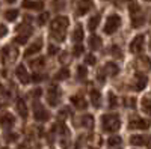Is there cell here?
<instances>
[{"label": "cell", "instance_id": "6da1fadb", "mask_svg": "<svg viewBox=\"0 0 151 149\" xmlns=\"http://www.w3.org/2000/svg\"><path fill=\"white\" fill-rule=\"evenodd\" d=\"M68 18L67 17H58L53 23H52V29H50V33H52V38L56 41H64L65 33H67V27H68Z\"/></svg>", "mask_w": 151, "mask_h": 149}, {"label": "cell", "instance_id": "7a4b0ae2", "mask_svg": "<svg viewBox=\"0 0 151 149\" xmlns=\"http://www.w3.org/2000/svg\"><path fill=\"white\" fill-rule=\"evenodd\" d=\"M119 125H121V122L116 115H106L101 119V127L107 133H115L119 128Z\"/></svg>", "mask_w": 151, "mask_h": 149}, {"label": "cell", "instance_id": "3957f363", "mask_svg": "<svg viewBox=\"0 0 151 149\" xmlns=\"http://www.w3.org/2000/svg\"><path fill=\"white\" fill-rule=\"evenodd\" d=\"M121 26V17L116 15V14H112L107 17L106 23H104V33L106 35H112V33H115Z\"/></svg>", "mask_w": 151, "mask_h": 149}, {"label": "cell", "instance_id": "277c9868", "mask_svg": "<svg viewBox=\"0 0 151 149\" xmlns=\"http://www.w3.org/2000/svg\"><path fill=\"white\" fill-rule=\"evenodd\" d=\"M129 9H130V14H132V24H133V27H139L141 24H144L145 17H144L142 11H141V6H137L136 3H132L129 6Z\"/></svg>", "mask_w": 151, "mask_h": 149}, {"label": "cell", "instance_id": "5b68a950", "mask_svg": "<svg viewBox=\"0 0 151 149\" xmlns=\"http://www.w3.org/2000/svg\"><path fill=\"white\" fill-rule=\"evenodd\" d=\"M148 127H150V122L139 116H134L129 120V128H132V130H147Z\"/></svg>", "mask_w": 151, "mask_h": 149}, {"label": "cell", "instance_id": "8992f818", "mask_svg": "<svg viewBox=\"0 0 151 149\" xmlns=\"http://www.w3.org/2000/svg\"><path fill=\"white\" fill-rule=\"evenodd\" d=\"M144 44H145V39H144V36L139 35V36H136V38L132 41L130 44V51L132 53H139L144 50Z\"/></svg>", "mask_w": 151, "mask_h": 149}, {"label": "cell", "instance_id": "52a82bcc", "mask_svg": "<svg viewBox=\"0 0 151 149\" xmlns=\"http://www.w3.org/2000/svg\"><path fill=\"white\" fill-rule=\"evenodd\" d=\"M33 115H35V119L36 120H40V122H44V120H47L48 118H50V115H48V111L44 108V107H41V106H35V110H33Z\"/></svg>", "mask_w": 151, "mask_h": 149}, {"label": "cell", "instance_id": "ba28073f", "mask_svg": "<svg viewBox=\"0 0 151 149\" xmlns=\"http://www.w3.org/2000/svg\"><path fill=\"white\" fill-rule=\"evenodd\" d=\"M59 96H60V91L58 88H50L48 92H47V99H48V103L52 104V106H56L58 101H59Z\"/></svg>", "mask_w": 151, "mask_h": 149}, {"label": "cell", "instance_id": "9c48e42d", "mask_svg": "<svg viewBox=\"0 0 151 149\" xmlns=\"http://www.w3.org/2000/svg\"><path fill=\"white\" fill-rule=\"evenodd\" d=\"M17 50L12 48V47H5L3 48V60L6 62V63H11L12 60L17 59Z\"/></svg>", "mask_w": 151, "mask_h": 149}, {"label": "cell", "instance_id": "30bf717a", "mask_svg": "<svg viewBox=\"0 0 151 149\" xmlns=\"http://www.w3.org/2000/svg\"><path fill=\"white\" fill-rule=\"evenodd\" d=\"M133 86L136 91H141L144 89L147 86V77L144 76V74H136L134 76V80H133Z\"/></svg>", "mask_w": 151, "mask_h": 149}, {"label": "cell", "instance_id": "8fae6325", "mask_svg": "<svg viewBox=\"0 0 151 149\" xmlns=\"http://www.w3.org/2000/svg\"><path fill=\"white\" fill-rule=\"evenodd\" d=\"M92 8V0H80V3L77 6V14L79 15H85L89 12V9Z\"/></svg>", "mask_w": 151, "mask_h": 149}, {"label": "cell", "instance_id": "7c38bea8", "mask_svg": "<svg viewBox=\"0 0 151 149\" xmlns=\"http://www.w3.org/2000/svg\"><path fill=\"white\" fill-rule=\"evenodd\" d=\"M14 116H12L11 113H3L2 116H0V125H2L3 128H11L12 125H14Z\"/></svg>", "mask_w": 151, "mask_h": 149}, {"label": "cell", "instance_id": "4fadbf2b", "mask_svg": "<svg viewBox=\"0 0 151 149\" xmlns=\"http://www.w3.org/2000/svg\"><path fill=\"white\" fill-rule=\"evenodd\" d=\"M42 48V41L41 39H38V41H35L27 50H26V53H24V56L26 57H29V56H32V54H36Z\"/></svg>", "mask_w": 151, "mask_h": 149}, {"label": "cell", "instance_id": "5bb4252c", "mask_svg": "<svg viewBox=\"0 0 151 149\" xmlns=\"http://www.w3.org/2000/svg\"><path fill=\"white\" fill-rule=\"evenodd\" d=\"M17 77L20 78L21 83H29V81H30V76L27 74L26 68H24L23 65H20V66L17 68Z\"/></svg>", "mask_w": 151, "mask_h": 149}, {"label": "cell", "instance_id": "9a60e30c", "mask_svg": "<svg viewBox=\"0 0 151 149\" xmlns=\"http://www.w3.org/2000/svg\"><path fill=\"white\" fill-rule=\"evenodd\" d=\"M118 71H119V68H118V65L115 63V62H107V63L104 65V72L109 74V76H116Z\"/></svg>", "mask_w": 151, "mask_h": 149}, {"label": "cell", "instance_id": "2e32d148", "mask_svg": "<svg viewBox=\"0 0 151 149\" xmlns=\"http://www.w3.org/2000/svg\"><path fill=\"white\" fill-rule=\"evenodd\" d=\"M23 6L26 9H42L44 3L42 2H35V0H24Z\"/></svg>", "mask_w": 151, "mask_h": 149}, {"label": "cell", "instance_id": "e0dca14e", "mask_svg": "<svg viewBox=\"0 0 151 149\" xmlns=\"http://www.w3.org/2000/svg\"><path fill=\"white\" fill-rule=\"evenodd\" d=\"M100 21H101V17H100L98 14L92 15V17L89 18V21H88V27H89V30H95V29L98 27Z\"/></svg>", "mask_w": 151, "mask_h": 149}, {"label": "cell", "instance_id": "ac0fdd59", "mask_svg": "<svg viewBox=\"0 0 151 149\" xmlns=\"http://www.w3.org/2000/svg\"><path fill=\"white\" fill-rule=\"evenodd\" d=\"M137 66H139L141 69L148 71V69H151V60L148 57H141L139 60H137Z\"/></svg>", "mask_w": 151, "mask_h": 149}, {"label": "cell", "instance_id": "d6986e66", "mask_svg": "<svg viewBox=\"0 0 151 149\" xmlns=\"http://www.w3.org/2000/svg\"><path fill=\"white\" fill-rule=\"evenodd\" d=\"M17 110H18V113L21 118H26L27 116V107L26 104H24L23 99H18V103H17Z\"/></svg>", "mask_w": 151, "mask_h": 149}, {"label": "cell", "instance_id": "ffe728a7", "mask_svg": "<svg viewBox=\"0 0 151 149\" xmlns=\"http://www.w3.org/2000/svg\"><path fill=\"white\" fill-rule=\"evenodd\" d=\"M71 103L77 108H86V101H85L82 96H73L71 98Z\"/></svg>", "mask_w": 151, "mask_h": 149}, {"label": "cell", "instance_id": "44dd1931", "mask_svg": "<svg viewBox=\"0 0 151 149\" xmlns=\"http://www.w3.org/2000/svg\"><path fill=\"white\" fill-rule=\"evenodd\" d=\"M91 99H92V104L95 107H98L100 103H101V95H100V92L97 89H92L91 91Z\"/></svg>", "mask_w": 151, "mask_h": 149}, {"label": "cell", "instance_id": "7402d4cb", "mask_svg": "<svg viewBox=\"0 0 151 149\" xmlns=\"http://www.w3.org/2000/svg\"><path fill=\"white\" fill-rule=\"evenodd\" d=\"M132 143L136 145V146H144L148 143V137H144V135H134V137H132Z\"/></svg>", "mask_w": 151, "mask_h": 149}, {"label": "cell", "instance_id": "603a6c76", "mask_svg": "<svg viewBox=\"0 0 151 149\" xmlns=\"http://www.w3.org/2000/svg\"><path fill=\"white\" fill-rule=\"evenodd\" d=\"M89 47H91L92 50H98L100 47H101V39H100L98 36L92 35L91 39H89Z\"/></svg>", "mask_w": 151, "mask_h": 149}, {"label": "cell", "instance_id": "cb8c5ba5", "mask_svg": "<svg viewBox=\"0 0 151 149\" xmlns=\"http://www.w3.org/2000/svg\"><path fill=\"white\" fill-rule=\"evenodd\" d=\"M44 65H45V62H44V59H42V57H40V59H33V60L30 62L32 69H40V68H44Z\"/></svg>", "mask_w": 151, "mask_h": 149}, {"label": "cell", "instance_id": "d4e9b609", "mask_svg": "<svg viewBox=\"0 0 151 149\" xmlns=\"http://www.w3.org/2000/svg\"><path fill=\"white\" fill-rule=\"evenodd\" d=\"M17 17H18V11H17V9H9V11L5 12V18H6L8 21H14Z\"/></svg>", "mask_w": 151, "mask_h": 149}, {"label": "cell", "instance_id": "484cf974", "mask_svg": "<svg viewBox=\"0 0 151 149\" xmlns=\"http://www.w3.org/2000/svg\"><path fill=\"white\" fill-rule=\"evenodd\" d=\"M73 39L76 41V42H80L82 39H83V29L79 26V27H76V30H74V33H73Z\"/></svg>", "mask_w": 151, "mask_h": 149}, {"label": "cell", "instance_id": "4316f807", "mask_svg": "<svg viewBox=\"0 0 151 149\" xmlns=\"http://www.w3.org/2000/svg\"><path fill=\"white\" fill-rule=\"evenodd\" d=\"M142 110L147 115H151V99L150 98H144L142 99Z\"/></svg>", "mask_w": 151, "mask_h": 149}, {"label": "cell", "instance_id": "83f0119b", "mask_svg": "<svg viewBox=\"0 0 151 149\" xmlns=\"http://www.w3.org/2000/svg\"><path fill=\"white\" fill-rule=\"evenodd\" d=\"M80 122H82V125H83V127H86V128H89V127H92V125H94V119H92L91 116H82Z\"/></svg>", "mask_w": 151, "mask_h": 149}, {"label": "cell", "instance_id": "f1b7e54d", "mask_svg": "<svg viewBox=\"0 0 151 149\" xmlns=\"http://www.w3.org/2000/svg\"><path fill=\"white\" fill-rule=\"evenodd\" d=\"M68 76H70V71H68L67 68H64V69H60V71L56 74L55 78H56V80H64V78H67Z\"/></svg>", "mask_w": 151, "mask_h": 149}, {"label": "cell", "instance_id": "f546056e", "mask_svg": "<svg viewBox=\"0 0 151 149\" xmlns=\"http://www.w3.org/2000/svg\"><path fill=\"white\" fill-rule=\"evenodd\" d=\"M52 6H53L55 11H62V9L65 8V2H64V0H53Z\"/></svg>", "mask_w": 151, "mask_h": 149}, {"label": "cell", "instance_id": "4dcf8cb0", "mask_svg": "<svg viewBox=\"0 0 151 149\" xmlns=\"http://www.w3.org/2000/svg\"><path fill=\"white\" fill-rule=\"evenodd\" d=\"M77 78L79 80H85L86 78V68L85 66H79L77 68Z\"/></svg>", "mask_w": 151, "mask_h": 149}, {"label": "cell", "instance_id": "1f68e13d", "mask_svg": "<svg viewBox=\"0 0 151 149\" xmlns=\"http://www.w3.org/2000/svg\"><path fill=\"white\" fill-rule=\"evenodd\" d=\"M82 53H83V47L77 44V45L74 47V56H76V57H79V56H80Z\"/></svg>", "mask_w": 151, "mask_h": 149}, {"label": "cell", "instance_id": "d6a6232c", "mask_svg": "<svg viewBox=\"0 0 151 149\" xmlns=\"http://www.w3.org/2000/svg\"><path fill=\"white\" fill-rule=\"evenodd\" d=\"M107 143H109L110 146H115V145H119V143H121V139H119V137H110Z\"/></svg>", "mask_w": 151, "mask_h": 149}, {"label": "cell", "instance_id": "836d02e7", "mask_svg": "<svg viewBox=\"0 0 151 149\" xmlns=\"http://www.w3.org/2000/svg\"><path fill=\"white\" fill-rule=\"evenodd\" d=\"M113 56H118V57H122V54H121V51H119V47H115L113 45L112 47V51H110Z\"/></svg>", "mask_w": 151, "mask_h": 149}, {"label": "cell", "instance_id": "e575fe53", "mask_svg": "<svg viewBox=\"0 0 151 149\" xmlns=\"http://www.w3.org/2000/svg\"><path fill=\"white\" fill-rule=\"evenodd\" d=\"M47 20H48V14H47V12H44V14H41V17L38 18V23H40V24H44Z\"/></svg>", "mask_w": 151, "mask_h": 149}, {"label": "cell", "instance_id": "d590c367", "mask_svg": "<svg viewBox=\"0 0 151 149\" xmlns=\"http://www.w3.org/2000/svg\"><path fill=\"white\" fill-rule=\"evenodd\" d=\"M86 63L88 65H94L95 63V56H92V54H89V56H86Z\"/></svg>", "mask_w": 151, "mask_h": 149}, {"label": "cell", "instance_id": "8d00e7d4", "mask_svg": "<svg viewBox=\"0 0 151 149\" xmlns=\"http://www.w3.org/2000/svg\"><path fill=\"white\" fill-rule=\"evenodd\" d=\"M48 53H50V54H55V53H58V47L55 48V45H50V47H48Z\"/></svg>", "mask_w": 151, "mask_h": 149}, {"label": "cell", "instance_id": "74e56055", "mask_svg": "<svg viewBox=\"0 0 151 149\" xmlns=\"http://www.w3.org/2000/svg\"><path fill=\"white\" fill-rule=\"evenodd\" d=\"M6 32H8V30H6V27H5V26H2V24H0V38H2L3 35H6Z\"/></svg>", "mask_w": 151, "mask_h": 149}, {"label": "cell", "instance_id": "f35d334b", "mask_svg": "<svg viewBox=\"0 0 151 149\" xmlns=\"http://www.w3.org/2000/svg\"><path fill=\"white\" fill-rule=\"evenodd\" d=\"M125 106H132V107H133V106H134V99H133V98H130V99L127 98V99H125Z\"/></svg>", "mask_w": 151, "mask_h": 149}, {"label": "cell", "instance_id": "ab89813d", "mask_svg": "<svg viewBox=\"0 0 151 149\" xmlns=\"http://www.w3.org/2000/svg\"><path fill=\"white\" fill-rule=\"evenodd\" d=\"M115 103H116V99H115V96H113V95H110V106L113 107V106H115Z\"/></svg>", "mask_w": 151, "mask_h": 149}, {"label": "cell", "instance_id": "60d3db41", "mask_svg": "<svg viewBox=\"0 0 151 149\" xmlns=\"http://www.w3.org/2000/svg\"><path fill=\"white\" fill-rule=\"evenodd\" d=\"M5 2H6V3H14L15 0H5Z\"/></svg>", "mask_w": 151, "mask_h": 149}, {"label": "cell", "instance_id": "b9f144b4", "mask_svg": "<svg viewBox=\"0 0 151 149\" xmlns=\"http://www.w3.org/2000/svg\"><path fill=\"white\" fill-rule=\"evenodd\" d=\"M150 48H151V39H150Z\"/></svg>", "mask_w": 151, "mask_h": 149}]
</instances>
